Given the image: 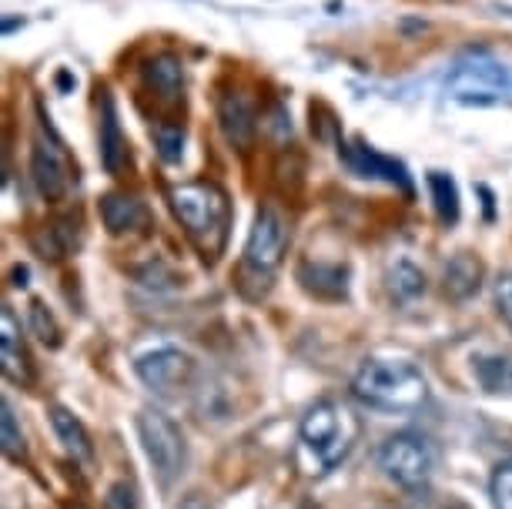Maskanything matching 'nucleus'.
Wrapping results in <instances>:
<instances>
[{
    "label": "nucleus",
    "mask_w": 512,
    "mask_h": 509,
    "mask_svg": "<svg viewBox=\"0 0 512 509\" xmlns=\"http://www.w3.org/2000/svg\"><path fill=\"white\" fill-rule=\"evenodd\" d=\"M168 198L185 235L208 262H215L225 252L231 228V201L225 188L215 185V181H188V185L171 188Z\"/></svg>",
    "instance_id": "obj_1"
},
{
    "label": "nucleus",
    "mask_w": 512,
    "mask_h": 509,
    "mask_svg": "<svg viewBox=\"0 0 512 509\" xmlns=\"http://www.w3.org/2000/svg\"><path fill=\"white\" fill-rule=\"evenodd\" d=\"M359 432H362L359 416L349 406H342L335 399L315 402L302 416V426H298V446H302L308 466L305 473L312 476L332 473L352 453V446L359 443Z\"/></svg>",
    "instance_id": "obj_2"
},
{
    "label": "nucleus",
    "mask_w": 512,
    "mask_h": 509,
    "mask_svg": "<svg viewBox=\"0 0 512 509\" xmlns=\"http://www.w3.org/2000/svg\"><path fill=\"white\" fill-rule=\"evenodd\" d=\"M352 396L372 409L415 412L429 399V382L422 369L405 359H369L352 379Z\"/></svg>",
    "instance_id": "obj_3"
},
{
    "label": "nucleus",
    "mask_w": 512,
    "mask_h": 509,
    "mask_svg": "<svg viewBox=\"0 0 512 509\" xmlns=\"http://www.w3.org/2000/svg\"><path fill=\"white\" fill-rule=\"evenodd\" d=\"M288 248V222L285 215L275 205H265L258 211L255 225H251L248 245H245V258H241V285L248 278L262 282L265 288L272 285V278L282 265V255Z\"/></svg>",
    "instance_id": "obj_4"
},
{
    "label": "nucleus",
    "mask_w": 512,
    "mask_h": 509,
    "mask_svg": "<svg viewBox=\"0 0 512 509\" xmlns=\"http://www.w3.org/2000/svg\"><path fill=\"white\" fill-rule=\"evenodd\" d=\"M138 436H141V449H144V456H148L154 476L161 479V486H171L185 473V463H188V449H185L181 429L164 416L161 409H141Z\"/></svg>",
    "instance_id": "obj_5"
},
{
    "label": "nucleus",
    "mask_w": 512,
    "mask_h": 509,
    "mask_svg": "<svg viewBox=\"0 0 512 509\" xmlns=\"http://www.w3.org/2000/svg\"><path fill=\"white\" fill-rule=\"evenodd\" d=\"M449 94L462 104H499L512 98V71L489 57H466L452 67Z\"/></svg>",
    "instance_id": "obj_6"
},
{
    "label": "nucleus",
    "mask_w": 512,
    "mask_h": 509,
    "mask_svg": "<svg viewBox=\"0 0 512 509\" xmlns=\"http://www.w3.org/2000/svg\"><path fill=\"white\" fill-rule=\"evenodd\" d=\"M432 466V446L415 432H395L379 446V469L402 489H419L432 476Z\"/></svg>",
    "instance_id": "obj_7"
},
{
    "label": "nucleus",
    "mask_w": 512,
    "mask_h": 509,
    "mask_svg": "<svg viewBox=\"0 0 512 509\" xmlns=\"http://www.w3.org/2000/svg\"><path fill=\"white\" fill-rule=\"evenodd\" d=\"M31 178L37 191L47 198V201H61L67 191L74 185V165H71V155L64 151L61 138L54 134V128L47 121H41L37 128V138H34V151H31Z\"/></svg>",
    "instance_id": "obj_8"
},
{
    "label": "nucleus",
    "mask_w": 512,
    "mask_h": 509,
    "mask_svg": "<svg viewBox=\"0 0 512 509\" xmlns=\"http://www.w3.org/2000/svg\"><path fill=\"white\" fill-rule=\"evenodd\" d=\"M134 372L154 396L171 399L188 392L191 379H195V359L181 349H154L134 362Z\"/></svg>",
    "instance_id": "obj_9"
},
{
    "label": "nucleus",
    "mask_w": 512,
    "mask_h": 509,
    "mask_svg": "<svg viewBox=\"0 0 512 509\" xmlns=\"http://www.w3.org/2000/svg\"><path fill=\"white\" fill-rule=\"evenodd\" d=\"M218 124L231 148L248 151L258 138V108L245 91H228L218 101Z\"/></svg>",
    "instance_id": "obj_10"
},
{
    "label": "nucleus",
    "mask_w": 512,
    "mask_h": 509,
    "mask_svg": "<svg viewBox=\"0 0 512 509\" xmlns=\"http://www.w3.org/2000/svg\"><path fill=\"white\" fill-rule=\"evenodd\" d=\"M0 369H4V376L17 382V386H27V382L34 379L31 355H27V345L21 339V325H17L11 309L0 312Z\"/></svg>",
    "instance_id": "obj_11"
},
{
    "label": "nucleus",
    "mask_w": 512,
    "mask_h": 509,
    "mask_svg": "<svg viewBox=\"0 0 512 509\" xmlns=\"http://www.w3.org/2000/svg\"><path fill=\"white\" fill-rule=\"evenodd\" d=\"M338 151H342V161L359 178H382V181H389V185H399L402 191H412L409 175H405V168L399 161L385 158L379 151L365 148V144H338Z\"/></svg>",
    "instance_id": "obj_12"
},
{
    "label": "nucleus",
    "mask_w": 512,
    "mask_h": 509,
    "mask_svg": "<svg viewBox=\"0 0 512 509\" xmlns=\"http://www.w3.org/2000/svg\"><path fill=\"white\" fill-rule=\"evenodd\" d=\"M101 222L111 235H131V232H144V228H148L151 211L134 195H104Z\"/></svg>",
    "instance_id": "obj_13"
},
{
    "label": "nucleus",
    "mask_w": 512,
    "mask_h": 509,
    "mask_svg": "<svg viewBox=\"0 0 512 509\" xmlns=\"http://www.w3.org/2000/svg\"><path fill=\"white\" fill-rule=\"evenodd\" d=\"M144 81L154 91V98L164 104H178L185 98V64L175 54H154L148 64H144Z\"/></svg>",
    "instance_id": "obj_14"
},
{
    "label": "nucleus",
    "mask_w": 512,
    "mask_h": 509,
    "mask_svg": "<svg viewBox=\"0 0 512 509\" xmlns=\"http://www.w3.org/2000/svg\"><path fill=\"white\" fill-rule=\"evenodd\" d=\"M101 165L108 175H121L124 165H128V141H124V134H121L118 111H114V101L108 91H104V98H101Z\"/></svg>",
    "instance_id": "obj_15"
},
{
    "label": "nucleus",
    "mask_w": 512,
    "mask_h": 509,
    "mask_svg": "<svg viewBox=\"0 0 512 509\" xmlns=\"http://www.w3.org/2000/svg\"><path fill=\"white\" fill-rule=\"evenodd\" d=\"M51 426H54L57 439H61V446L67 449V456H71L74 463H91V456H94L91 436L74 412H67L64 406H54L51 409Z\"/></svg>",
    "instance_id": "obj_16"
},
{
    "label": "nucleus",
    "mask_w": 512,
    "mask_h": 509,
    "mask_svg": "<svg viewBox=\"0 0 512 509\" xmlns=\"http://www.w3.org/2000/svg\"><path fill=\"white\" fill-rule=\"evenodd\" d=\"M298 278L318 299H345L349 292V272L342 265H322V262H305L298 268Z\"/></svg>",
    "instance_id": "obj_17"
},
{
    "label": "nucleus",
    "mask_w": 512,
    "mask_h": 509,
    "mask_svg": "<svg viewBox=\"0 0 512 509\" xmlns=\"http://www.w3.org/2000/svg\"><path fill=\"white\" fill-rule=\"evenodd\" d=\"M482 285V262L476 255L469 252H459L449 258L446 265V295L449 299H469V295H476Z\"/></svg>",
    "instance_id": "obj_18"
},
{
    "label": "nucleus",
    "mask_w": 512,
    "mask_h": 509,
    "mask_svg": "<svg viewBox=\"0 0 512 509\" xmlns=\"http://www.w3.org/2000/svg\"><path fill=\"white\" fill-rule=\"evenodd\" d=\"M472 372H476L482 392L489 396H509L512 392V359L509 355H479L472 362Z\"/></svg>",
    "instance_id": "obj_19"
},
{
    "label": "nucleus",
    "mask_w": 512,
    "mask_h": 509,
    "mask_svg": "<svg viewBox=\"0 0 512 509\" xmlns=\"http://www.w3.org/2000/svg\"><path fill=\"white\" fill-rule=\"evenodd\" d=\"M429 188H432V201H436V211L446 225H456L459 222V188L456 181L442 171H432L429 175Z\"/></svg>",
    "instance_id": "obj_20"
},
{
    "label": "nucleus",
    "mask_w": 512,
    "mask_h": 509,
    "mask_svg": "<svg viewBox=\"0 0 512 509\" xmlns=\"http://www.w3.org/2000/svg\"><path fill=\"white\" fill-rule=\"evenodd\" d=\"M0 449H4V456L11 459V463H21L27 456V446H24V432H21V422L14 416V406L4 399V406H0Z\"/></svg>",
    "instance_id": "obj_21"
},
{
    "label": "nucleus",
    "mask_w": 512,
    "mask_h": 509,
    "mask_svg": "<svg viewBox=\"0 0 512 509\" xmlns=\"http://www.w3.org/2000/svg\"><path fill=\"white\" fill-rule=\"evenodd\" d=\"M389 288H392L395 299L409 302V299H415V295L425 292V275L412 262H395L389 268Z\"/></svg>",
    "instance_id": "obj_22"
},
{
    "label": "nucleus",
    "mask_w": 512,
    "mask_h": 509,
    "mask_svg": "<svg viewBox=\"0 0 512 509\" xmlns=\"http://www.w3.org/2000/svg\"><path fill=\"white\" fill-rule=\"evenodd\" d=\"M154 144H158V155L168 165H178L181 155H185V131L178 124H158L154 128Z\"/></svg>",
    "instance_id": "obj_23"
},
{
    "label": "nucleus",
    "mask_w": 512,
    "mask_h": 509,
    "mask_svg": "<svg viewBox=\"0 0 512 509\" xmlns=\"http://www.w3.org/2000/svg\"><path fill=\"white\" fill-rule=\"evenodd\" d=\"M489 496H492V506L496 509H512V459H506V463H499L492 469Z\"/></svg>",
    "instance_id": "obj_24"
},
{
    "label": "nucleus",
    "mask_w": 512,
    "mask_h": 509,
    "mask_svg": "<svg viewBox=\"0 0 512 509\" xmlns=\"http://www.w3.org/2000/svg\"><path fill=\"white\" fill-rule=\"evenodd\" d=\"M31 329H34V335H37V339H41L44 345H61V329H57L54 315L47 312L41 302H34V305H31Z\"/></svg>",
    "instance_id": "obj_25"
},
{
    "label": "nucleus",
    "mask_w": 512,
    "mask_h": 509,
    "mask_svg": "<svg viewBox=\"0 0 512 509\" xmlns=\"http://www.w3.org/2000/svg\"><path fill=\"white\" fill-rule=\"evenodd\" d=\"M104 509H138V496H134V486L128 483H114L104 496Z\"/></svg>",
    "instance_id": "obj_26"
},
{
    "label": "nucleus",
    "mask_w": 512,
    "mask_h": 509,
    "mask_svg": "<svg viewBox=\"0 0 512 509\" xmlns=\"http://www.w3.org/2000/svg\"><path fill=\"white\" fill-rule=\"evenodd\" d=\"M496 305H499L502 319L512 325V275L496 278Z\"/></svg>",
    "instance_id": "obj_27"
},
{
    "label": "nucleus",
    "mask_w": 512,
    "mask_h": 509,
    "mask_svg": "<svg viewBox=\"0 0 512 509\" xmlns=\"http://www.w3.org/2000/svg\"><path fill=\"white\" fill-rule=\"evenodd\" d=\"M181 509H211V506L201 496H185L181 499Z\"/></svg>",
    "instance_id": "obj_28"
}]
</instances>
